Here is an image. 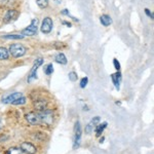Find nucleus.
<instances>
[{"label":"nucleus","mask_w":154,"mask_h":154,"mask_svg":"<svg viewBox=\"0 0 154 154\" xmlns=\"http://www.w3.org/2000/svg\"><path fill=\"white\" fill-rule=\"evenodd\" d=\"M40 116V120H41V124L43 125L49 126L54 122V112L49 109H44L41 111H38Z\"/></svg>","instance_id":"nucleus-1"},{"label":"nucleus","mask_w":154,"mask_h":154,"mask_svg":"<svg viewBox=\"0 0 154 154\" xmlns=\"http://www.w3.org/2000/svg\"><path fill=\"white\" fill-rule=\"evenodd\" d=\"M8 51H10V55H12L14 58H21V57H23L26 55V52H27V48H26L23 44L14 43V44H12L10 46V50Z\"/></svg>","instance_id":"nucleus-2"},{"label":"nucleus","mask_w":154,"mask_h":154,"mask_svg":"<svg viewBox=\"0 0 154 154\" xmlns=\"http://www.w3.org/2000/svg\"><path fill=\"white\" fill-rule=\"evenodd\" d=\"M37 29H38V20L33 19L32 23H31L26 29H24L21 32V34L23 36H33L37 33Z\"/></svg>","instance_id":"nucleus-3"},{"label":"nucleus","mask_w":154,"mask_h":154,"mask_svg":"<svg viewBox=\"0 0 154 154\" xmlns=\"http://www.w3.org/2000/svg\"><path fill=\"white\" fill-rule=\"evenodd\" d=\"M43 64V59L41 58H38L37 60L35 61V63H34V65H33L32 69H31V71L29 72V76H28V82H31L33 79H35L36 77H37V69L38 67H40V66Z\"/></svg>","instance_id":"nucleus-4"},{"label":"nucleus","mask_w":154,"mask_h":154,"mask_svg":"<svg viewBox=\"0 0 154 154\" xmlns=\"http://www.w3.org/2000/svg\"><path fill=\"white\" fill-rule=\"evenodd\" d=\"M26 120L32 125H38L41 124V120H40V116L38 112H29L26 114L25 116Z\"/></svg>","instance_id":"nucleus-5"},{"label":"nucleus","mask_w":154,"mask_h":154,"mask_svg":"<svg viewBox=\"0 0 154 154\" xmlns=\"http://www.w3.org/2000/svg\"><path fill=\"white\" fill-rule=\"evenodd\" d=\"M81 135H82L81 125H80L79 121H77L75 123V138H74V146H73L74 149L79 147L80 142H81Z\"/></svg>","instance_id":"nucleus-6"},{"label":"nucleus","mask_w":154,"mask_h":154,"mask_svg":"<svg viewBox=\"0 0 154 154\" xmlns=\"http://www.w3.org/2000/svg\"><path fill=\"white\" fill-rule=\"evenodd\" d=\"M20 149L25 154H35L37 152L36 147L30 142H23L20 145Z\"/></svg>","instance_id":"nucleus-7"},{"label":"nucleus","mask_w":154,"mask_h":154,"mask_svg":"<svg viewBox=\"0 0 154 154\" xmlns=\"http://www.w3.org/2000/svg\"><path fill=\"white\" fill-rule=\"evenodd\" d=\"M52 26H54V23H52V20L50 19V18H45L44 20H43V22H42L41 24V32L44 33V34H48V33L51 32V30H52Z\"/></svg>","instance_id":"nucleus-8"},{"label":"nucleus","mask_w":154,"mask_h":154,"mask_svg":"<svg viewBox=\"0 0 154 154\" xmlns=\"http://www.w3.org/2000/svg\"><path fill=\"white\" fill-rule=\"evenodd\" d=\"M23 97L21 93H8V95H5L2 98V102L5 104H12L16 100H18L19 98Z\"/></svg>","instance_id":"nucleus-9"},{"label":"nucleus","mask_w":154,"mask_h":154,"mask_svg":"<svg viewBox=\"0 0 154 154\" xmlns=\"http://www.w3.org/2000/svg\"><path fill=\"white\" fill-rule=\"evenodd\" d=\"M18 16H19V12H16V10H10L5 14L4 21L6 22V23H10V22L16 21Z\"/></svg>","instance_id":"nucleus-10"},{"label":"nucleus","mask_w":154,"mask_h":154,"mask_svg":"<svg viewBox=\"0 0 154 154\" xmlns=\"http://www.w3.org/2000/svg\"><path fill=\"white\" fill-rule=\"evenodd\" d=\"M99 122H100V117L99 116H97V117H95V118L91 119V121L89 122L87 126H85V133L87 134L93 133V131L95 129V127L99 124Z\"/></svg>","instance_id":"nucleus-11"},{"label":"nucleus","mask_w":154,"mask_h":154,"mask_svg":"<svg viewBox=\"0 0 154 154\" xmlns=\"http://www.w3.org/2000/svg\"><path fill=\"white\" fill-rule=\"evenodd\" d=\"M111 77H112V81H113V83H114L115 87H116L117 91H118L119 87H120L119 85H120V81H121V74H120L119 71H117L116 73L111 75Z\"/></svg>","instance_id":"nucleus-12"},{"label":"nucleus","mask_w":154,"mask_h":154,"mask_svg":"<svg viewBox=\"0 0 154 154\" xmlns=\"http://www.w3.org/2000/svg\"><path fill=\"white\" fill-rule=\"evenodd\" d=\"M55 61L57 63L62 64V65H66L67 64V58H66V56L63 52H59V54H57L55 56Z\"/></svg>","instance_id":"nucleus-13"},{"label":"nucleus","mask_w":154,"mask_h":154,"mask_svg":"<svg viewBox=\"0 0 154 154\" xmlns=\"http://www.w3.org/2000/svg\"><path fill=\"white\" fill-rule=\"evenodd\" d=\"M100 22L103 26H106V27H107V26L111 25L112 20H111V18H110L109 16H107V14H103L100 18Z\"/></svg>","instance_id":"nucleus-14"},{"label":"nucleus","mask_w":154,"mask_h":154,"mask_svg":"<svg viewBox=\"0 0 154 154\" xmlns=\"http://www.w3.org/2000/svg\"><path fill=\"white\" fill-rule=\"evenodd\" d=\"M106 126H107V122H103V123L101 124H98V125L95 127V131H96V136L97 137H100L101 135H102L103 131L106 128Z\"/></svg>","instance_id":"nucleus-15"},{"label":"nucleus","mask_w":154,"mask_h":154,"mask_svg":"<svg viewBox=\"0 0 154 154\" xmlns=\"http://www.w3.org/2000/svg\"><path fill=\"white\" fill-rule=\"evenodd\" d=\"M10 58V51L5 47H0V60H7Z\"/></svg>","instance_id":"nucleus-16"},{"label":"nucleus","mask_w":154,"mask_h":154,"mask_svg":"<svg viewBox=\"0 0 154 154\" xmlns=\"http://www.w3.org/2000/svg\"><path fill=\"white\" fill-rule=\"evenodd\" d=\"M35 108L37 110H39V111H41V110H44V109H46V106H47V104H46V102H44V101H38V102H36L35 104Z\"/></svg>","instance_id":"nucleus-17"},{"label":"nucleus","mask_w":154,"mask_h":154,"mask_svg":"<svg viewBox=\"0 0 154 154\" xmlns=\"http://www.w3.org/2000/svg\"><path fill=\"white\" fill-rule=\"evenodd\" d=\"M25 36L21 35H18V34H12V35H4L2 36L3 39H14V40H18V39H23Z\"/></svg>","instance_id":"nucleus-18"},{"label":"nucleus","mask_w":154,"mask_h":154,"mask_svg":"<svg viewBox=\"0 0 154 154\" xmlns=\"http://www.w3.org/2000/svg\"><path fill=\"white\" fill-rule=\"evenodd\" d=\"M36 3L40 8H45L48 4V0H36Z\"/></svg>","instance_id":"nucleus-19"},{"label":"nucleus","mask_w":154,"mask_h":154,"mask_svg":"<svg viewBox=\"0 0 154 154\" xmlns=\"http://www.w3.org/2000/svg\"><path fill=\"white\" fill-rule=\"evenodd\" d=\"M26 101H27L26 98L23 96V97H21V98L18 99V100L14 101V102L12 103V105H24V104L26 103Z\"/></svg>","instance_id":"nucleus-20"},{"label":"nucleus","mask_w":154,"mask_h":154,"mask_svg":"<svg viewBox=\"0 0 154 154\" xmlns=\"http://www.w3.org/2000/svg\"><path fill=\"white\" fill-rule=\"evenodd\" d=\"M52 72H54V66H52V64H48V65L45 67L44 73L46 75H50Z\"/></svg>","instance_id":"nucleus-21"},{"label":"nucleus","mask_w":154,"mask_h":154,"mask_svg":"<svg viewBox=\"0 0 154 154\" xmlns=\"http://www.w3.org/2000/svg\"><path fill=\"white\" fill-rule=\"evenodd\" d=\"M8 154H23V152H22V150L19 149V148L12 147L8 150Z\"/></svg>","instance_id":"nucleus-22"},{"label":"nucleus","mask_w":154,"mask_h":154,"mask_svg":"<svg viewBox=\"0 0 154 154\" xmlns=\"http://www.w3.org/2000/svg\"><path fill=\"white\" fill-rule=\"evenodd\" d=\"M87 82H89V78H87V77H83L81 79V81H80V84H79L80 87H81V89H84V87L87 85Z\"/></svg>","instance_id":"nucleus-23"},{"label":"nucleus","mask_w":154,"mask_h":154,"mask_svg":"<svg viewBox=\"0 0 154 154\" xmlns=\"http://www.w3.org/2000/svg\"><path fill=\"white\" fill-rule=\"evenodd\" d=\"M68 76H69V79H70L71 81H76L77 78H78V77H77V74L75 72H70Z\"/></svg>","instance_id":"nucleus-24"},{"label":"nucleus","mask_w":154,"mask_h":154,"mask_svg":"<svg viewBox=\"0 0 154 154\" xmlns=\"http://www.w3.org/2000/svg\"><path fill=\"white\" fill-rule=\"evenodd\" d=\"M113 64H114V67H115V69H116L117 71L120 70V64H119V62L117 61L116 59H114V60H113Z\"/></svg>","instance_id":"nucleus-25"},{"label":"nucleus","mask_w":154,"mask_h":154,"mask_svg":"<svg viewBox=\"0 0 154 154\" xmlns=\"http://www.w3.org/2000/svg\"><path fill=\"white\" fill-rule=\"evenodd\" d=\"M145 14H147V16H149V18H150L151 20H153V14H152L151 10H149L148 8H145Z\"/></svg>","instance_id":"nucleus-26"},{"label":"nucleus","mask_w":154,"mask_h":154,"mask_svg":"<svg viewBox=\"0 0 154 154\" xmlns=\"http://www.w3.org/2000/svg\"><path fill=\"white\" fill-rule=\"evenodd\" d=\"M62 14H66V16H70V18H72V19L74 20V21H76V22L78 21V20H77V19H75V18H73L72 16H70V14H69V10H62Z\"/></svg>","instance_id":"nucleus-27"},{"label":"nucleus","mask_w":154,"mask_h":154,"mask_svg":"<svg viewBox=\"0 0 154 154\" xmlns=\"http://www.w3.org/2000/svg\"><path fill=\"white\" fill-rule=\"evenodd\" d=\"M2 126H3V122H2V120H1V118H0V129L2 128Z\"/></svg>","instance_id":"nucleus-28"},{"label":"nucleus","mask_w":154,"mask_h":154,"mask_svg":"<svg viewBox=\"0 0 154 154\" xmlns=\"http://www.w3.org/2000/svg\"><path fill=\"white\" fill-rule=\"evenodd\" d=\"M64 24H65V25H67V26H69V27H71V24L70 23H66V22H64Z\"/></svg>","instance_id":"nucleus-29"}]
</instances>
